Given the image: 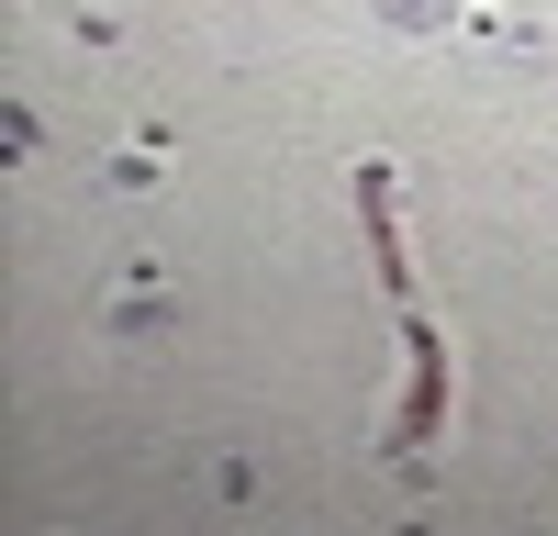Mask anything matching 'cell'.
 <instances>
[{
  "label": "cell",
  "mask_w": 558,
  "mask_h": 536,
  "mask_svg": "<svg viewBox=\"0 0 558 536\" xmlns=\"http://www.w3.org/2000/svg\"><path fill=\"white\" fill-rule=\"evenodd\" d=\"M380 12H391L402 34H436V0H380Z\"/></svg>",
  "instance_id": "obj_1"
}]
</instances>
